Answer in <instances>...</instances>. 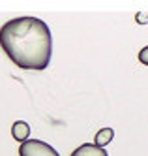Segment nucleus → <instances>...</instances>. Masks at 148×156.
<instances>
[{
    "label": "nucleus",
    "mask_w": 148,
    "mask_h": 156,
    "mask_svg": "<svg viewBox=\"0 0 148 156\" xmlns=\"http://www.w3.org/2000/svg\"><path fill=\"white\" fill-rule=\"evenodd\" d=\"M0 45L8 58L22 70H45L53 55L47 23L38 17H15L0 28Z\"/></svg>",
    "instance_id": "f257e3e1"
},
{
    "label": "nucleus",
    "mask_w": 148,
    "mask_h": 156,
    "mask_svg": "<svg viewBox=\"0 0 148 156\" xmlns=\"http://www.w3.org/2000/svg\"><path fill=\"white\" fill-rule=\"evenodd\" d=\"M19 156H60L49 143L41 139H28L21 143L19 147Z\"/></svg>",
    "instance_id": "f03ea898"
},
{
    "label": "nucleus",
    "mask_w": 148,
    "mask_h": 156,
    "mask_svg": "<svg viewBox=\"0 0 148 156\" xmlns=\"http://www.w3.org/2000/svg\"><path fill=\"white\" fill-rule=\"evenodd\" d=\"M71 156H107V151L96 147V145H92V143H84V145H81V147H77L71 152Z\"/></svg>",
    "instance_id": "7ed1b4c3"
},
{
    "label": "nucleus",
    "mask_w": 148,
    "mask_h": 156,
    "mask_svg": "<svg viewBox=\"0 0 148 156\" xmlns=\"http://www.w3.org/2000/svg\"><path fill=\"white\" fill-rule=\"evenodd\" d=\"M11 136H13L17 141H21V143L28 141V136H30V126H28V122H25V120L13 122V126H11Z\"/></svg>",
    "instance_id": "20e7f679"
},
{
    "label": "nucleus",
    "mask_w": 148,
    "mask_h": 156,
    "mask_svg": "<svg viewBox=\"0 0 148 156\" xmlns=\"http://www.w3.org/2000/svg\"><path fill=\"white\" fill-rule=\"evenodd\" d=\"M112 137H115V130L112 128H101L96 133V137H94V145L99 147V149H105L107 145L112 141Z\"/></svg>",
    "instance_id": "39448f33"
},
{
    "label": "nucleus",
    "mask_w": 148,
    "mask_h": 156,
    "mask_svg": "<svg viewBox=\"0 0 148 156\" xmlns=\"http://www.w3.org/2000/svg\"><path fill=\"white\" fill-rule=\"evenodd\" d=\"M139 60H141L144 66H148V45L143 47V49L139 51Z\"/></svg>",
    "instance_id": "423d86ee"
}]
</instances>
